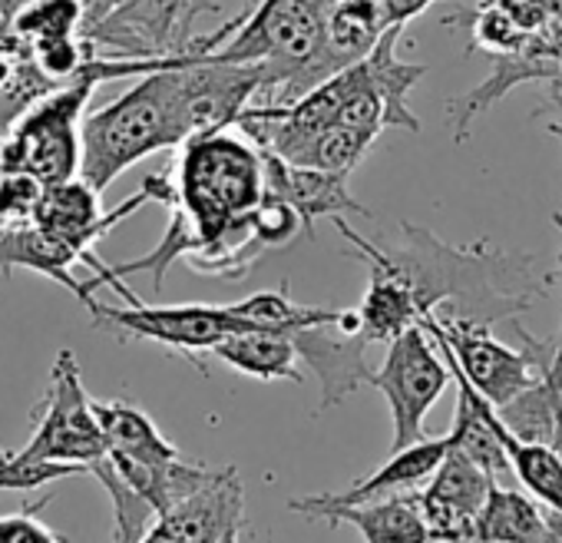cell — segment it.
Listing matches in <instances>:
<instances>
[{"label": "cell", "mask_w": 562, "mask_h": 543, "mask_svg": "<svg viewBox=\"0 0 562 543\" xmlns=\"http://www.w3.org/2000/svg\"><path fill=\"white\" fill-rule=\"evenodd\" d=\"M331 222L355 245V255L364 258V265H378L407 286L420 319L440 312L480 325L513 322L552 289V276L539 272L532 255L506 252L490 239L453 245L424 225L401 222V239L374 242L341 215Z\"/></svg>", "instance_id": "cell-1"}, {"label": "cell", "mask_w": 562, "mask_h": 543, "mask_svg": "<svg viewBox=\"0 0 562 543\" xmlns=\"http://www.w3.org/2000/svg\"><path fill=\"white\" fill-rule=\"evenodd\" d=\"M172 189L202 248L265 199L261 153L235 126L192 136L179 146Z\"/></svg>", "instance_id": "cell-2"}, {"label": "cell", "mask_w": 562, "mask_h": 543, "mask_svg": "<svg viewBox=\"0 0 562 543\" xmlns=\"http://www.w3.org/2000/svg\"><path fill=\"white\" fill-rule=\"evenodd\" d=\"M179 143L182 140H179L176 117H172L169 67H166V70L136 77V84L126 93H120L116 100H110L106 107L93 113H83L77 176L90 189L103 192L133 163L162 149H176Z\"/></svg>", "instance_id": "cell-3"}, {"label": "cell", "mask_w": 562, "mask_h": 543, "mask_svg": "<svg viewBox=\"0 0 562 543\" xmlns=\"http://www.w3.org/2000/svg\"><path fill=\"white\" fill-rule=\"evenodd\" d=\"M335 4L338 0H255L218 34L195 37L189 54H209L225 64H258V93L274 97L315 54Z\"/></svg>", "instance_id": "cell-4"}, {"label": "cell", "mask_w": 562, "mask_h": 543, "mask_svg": "<svg viewBox=\"0 0 562 543\" xmlns=\"http://www.w3.org/2000/svg\"><path fill=\"white\" fill-rule=\"evenodd\" d=\"M100 84H106L103 54H97L77 80L41 97L0 136V173H27L44 186L74 179L80 169V120Z\"/></svg>", "instance_id": "cell-5"}, {"label": "cell", "mask_w": 562, "mask_h": 543, "mask_svg": "<svg viewBox=\"0 0 562 543\" xmlns=\"http://www.w3.org/2000/svg\"><path fill=\"white\" fill-rule=\"evenodd\" d=\"M420 325L427 329L434 345L457 365V372L470 381V388L493 408L506 405L526 385H532V378L549 365L552 345H555V339L542 342V339L526 335L516 325V319H513V329L522 339V348H509L506 342L493 339L490 325L457 319V315L434 312V315H424Z\"/></svg>", "instance_id": "cell-6"}, {"label": "cell", "mask_w": 562, "mask_h": 543, "mask_svg": "<svg viewBox=\"0 0 562 543\" xmlns=\"http://www.w3.org/2000/svg\"><path fill=\"white\" fill-rule=\"evenodd\" d=\"M24 461L47 464H80L90 474V464L106 454V437L100 431L93 398L83 388L80 365L70 348H64L50 372V388L34 408V434L14 451Z\"/></svg>", "instance_id": "cell-7"}, {"label": "cell", "mask_w": 562, "mask_h": 543, "mask_svg": "<svg viewBox=\"0 0 562 543\" xmlns=\"http://www.w3.org/2000/svg\"><path fill=\"white\" fill-rule=\"evenodd\" d=\"M450 385V368L437 352L424 325H411L394 342H387L384 365L371 372V388H378L391 408L394 437L391 454L424 441V421Z\"/></svg>", "instance_id": "cell-8"}, {"label": "cell", "mask_w": 562, "mask_h": 543, "mask_svg": "<svg viewBox=\"0 0 562 543\" xmlns=\"http://www.w3.org/2000/svg\"><path fill=\"white\" fill-rule=\"evenodd\" d=\"M258 64H225L205 54L169 67V93L179 140L186 143L202 133L232 130L238 113L251 103V97H258Z\"/></svg>", "instance_id": "cell-9"}, {"label": "cell", "mask_w": 562, "mask_h": 543, "mask_svg": "<svg viewBox=\"0 0 562 543\" xmlns=\"http://www.w3.org/2000/svg\"><path fill=\"white\" fill-rule=\"evenodd\" d=\"M83 306L93 315L97 329H106L116 339H143V342L162 345L169 352H179L202 375H205V362L199 355L202 352H212L228 332L245 329L241 322H235L228 315L225 306H205V302H189V306H146L139 299V302H133L126 309H116V306H103L97 299H87Z\"/></svg>", "instance_id": "cell-10"}, {"label": "cell", "mask_w": 562, "mask_h": 543, "mask_svg": "<svg viewBox=\"0 0 562 543\" xmlns=\"http://www.w3.org/2000/svg\"><path fill=\"white\" fill-rule=\"evenodd\" d=\"M218 4L205 0H123L116 11L83 31L110 57H176L192 47V21Z\"/></svg>", "instance_id": "cell-11"}, {"label": "cell", "mask_w": 562, "mask_h": 543, "mask_svg": "<svg viewBox=\"0 0 562 543\" xmlns=\"http://www.w3.org/2000/svg\"><path fill=\"white\" fill-rule=\"evenodd\" d=\"M289 339L295 345L299 362H305V368H312L322 385L318 411L338 408L358 388L371 385V365H368L371 342L361 332L358 309H335L331 319L305 325Z\"/></svg>", "instance_id": "cell-12"}, {"label": "cell", "mask_w": 562, "mask_h": 543, "mask_svg": "<svg viewBox=\"0 0 562 543\" xmlns=\"http://www.w3.org/2000/svg\"><path fill=\"white\" fill-rule=\"evenodd\" d=\"M241 477L235 467L215 470L209 484L156 513L139 543H218L241 527Z\"/></svg>", "instance_id": "cell-13"}, {"label": "cell", "mask_w": 562, "mask_h": 543, "mask_svg": "<svg viewBox=\"0 0 562 543\" xmlns=\"http://www.w3.org/2000/svg\"><path fill=\"white\" fill-rule=\"evenodd\" d=\"M450 441L443 437H424L404 451H394L387 457V464H381L374 474L355 480L351 487L338 490V494H315V497H292L289 510L292 513H305V517H322L331 507H358V503H371V500H384V497H397L407 490H417L420 484L430 480V474L437 470V464L443 461Z\"/></svg>", "instance_id": "cell-14"}, {"label": "cell", "mask_w": 562, "mask_h": 543, "mask_svg": "<svg viewBox=\"0 0 562 543\" xmlns=\"http://www.w3.org/2000/svg\"><path fill=\"white\" fill-rule=\"evenodd\" d=\"M261 153L265 163V192L278 196L281 202H289L302 222V232L312 239L315 235V222L318 219H335L341 212H358V215H371L368 206H361L351 189H348V176L338 173H325V169H312V166H295L285 163L274 153Z\"/></svg>", "instance_id": "cell-15"}, {"label": "cell", "mask_w": 562, "mask_h": 543, "mask_svg": "<svg viewBox=\"0 0 562 543\" xmlns=\"http://www.w3.org/2000/svg\"><path fill=\"white\" fill-rule=\"evenodd\" d=\"M209 355L225 362L232 372L258 378V381H295L302 385L305 375L299 368V355L289 335L268 329H235L228 332Z\"/></svg>", "instance_id": "cell-16"}, {"label": "cell", "mask_w": 562, "mask_h": 543, "mask_svg": "<svg viewBox=\"0 0 562 543\" xmlns=\"http://www.w3.org/2000/svg\"><path fill=\"white\" fill-rule=\"evenodd\" d=\"M404 37V27H387L384 37L378 41V47L361 60L368 84L378 90L384 113H387V130H407V133H420V120L411 113L407 97L411 90L420 84V77L427 74L424 64H407L397 57V44Z\"/></svg>", "instance_id": "cell-17"}, {"label": "cell", "mask_w": 562, "mask_h": 543, "mask_svg": "<svg viewBox=\"0 0 562 543\" xmlns=\"http://www.w3.org/2000/svg\"><path fill=\"white\" fill-rule=\"evenodd\" d=\"M318 520L328 523H351L364 543H427V523L420 513V500L414 490L358 503V507H331Z\"/></svg>", "instance_id": "cell-18"}, {"label": "cell", "mask_w": 562, "mask_h": 543, "mask_svg": "<svg viewBox=\"0 0 562 543\" xmlns=\"http://www.w3.org/2000/svg\"><path fill=\"white\" fill-rule=\"evenodd\" d=\"M93 411L106 437V451L143 461V464H162V461L182 457V451L162 437V431L143 408L116 398V401H93Z\"/></svg>", "instance_id": "cell-19"}, {"label": "cell", "mask_w": 562, "mask_h": 543, "mask_svg": "<svg viewBox=\"0 0 562 543\" xmlns=\"http://www.w3.org/2000/svg\"><path fill=\"white\" fill-rule=\"evenodd\" d=\"M549 530V517L539 510V503L503 484L490 487L476 513L480 543H546Z\"/></svg>", "instance_id": "cell-20"}, {"label": "cell", "mask_w": 562, "mask_h": 543, "mask_svg": "<svg viewBox=\"0 0 562 543\" xmlns=\"http://www.w3.org/2000/svg\"><path fill=\"white\" fill-rule=\"evenodd\" d=\"M358 319L371 345H387L411 325H420V309L397 276L378 265H368V292L358 306Z\"/></svg>", "instance_id": "cell-21"}, {"label": "cell", "mask_w": 562, "mask_h": 543, "mask_svg": "<svg viewBox=\"0 0 562 543\" xmlns=\"http://www.w3.org/2000/svg\"><path fill=\"white\" fill-rule=\"evenodd\" d=\"M228 315L248 329H268V332H281V335H292L305 325L325 322L335 315V309H322V306H302L289 296V286L281 282L271 292H255L235 306H225Z\"/></svg>", "instance_id": "cell-22"}, {"label": "cell", "mask_w": 562, "mask_h": 543, "mask_svg": "<svg viewBox=\"0 0 562 543\" xmlns=\"http://www.w3.org/2000/svg\"><path fill=\"white\" fill-rule=\"evenodd\" d=\"M493 487V477L483 474L470 457H463L460 451L447 447L443 461L437 464V470L430 474L427 480V490L420 494L424 500H434V503H443V507H453L460 513H470L476 517L486 494Z\"/></svg>", "instance_id": "cell-23"}, {"label": "cell", "mask_w": 562, "mask_h": 543, "mask_svg": "<svg viewBox=\"0 0 562 543\" xmlns=\"http://www.w3.org/2000/svg\"><path fill=\"white\" fill-rule=\"evenodd\" d=\"M374 143H378V136L368 133V130H355V126H345V123H331L318 136H312L295 153V159H285V163L312 166V169H325V173H338V176H351Z\"/></svg>", "instance_id": "cell-24"}, {"label": "cell", "mask_w": 562, "mask_h": 543, "mask_svg": "<svg viewBox=\"0 0 562 543\" xmlns=\"http://www.w3.org/2000/svg\"><path fill=\"white\" fill-rule=\"evenodd\" d=\"M87 0H27L14 18V34L24 41L70 37L83 31Z\"/></svg>", "instance_id": "cell-25"}, {"label": "cell", "mask_w": 562, "mask_h": 543, "mask_svg": "<svg viewBox=\"0 0 562 543\" xmlns=\"http://www.w3.org/2000/svg\"><path fill=\"white\" fill-rule=\"evenodd\" d=\"M31 44V64L54 84L64 87L70 80L80 77V70L100 54L97 44L83 34H70V37H41V41H27Z\"/></svg>", "instance_id": "cell-26"}, {"label": "cell", "mask_w": 562, "mask_h": 543, "mask_svg": "<svg viewBox=\"0 0 562 543\" xmlns=\"http://www.w3.org/2000/svg\"><path fill=\"white\" fill-rule=\"evenodd\" d=\"M44 199V182L27 173H0V229L34 225Z\"/></svg>", "instance_id": "cell-27"}, {"label": "cell", "mask_w": 562, "mask_h": 543, "mask_svg": "<svg viewBox=\"0 0 562 543\" xmlns=\"http://www.w3.org/2000/svg\"><path fill=\"white\" fill-rule=\"evenodd\" d=\"M87 474L80 464H47V461H24L14 451H4L0 457V490H37L64 477Z\"/></svg>", "instance_id": "cell-28"}, {"label": "cell", "mask_w": 562, "mask_h": 543, "mask_svg": "<svg viewBox=\"0 0 562 543\" xmlns=\"http://www.w3.org/2000/svg\"><path fill=\"white\" fill-rule=\"evenodd\" d=\"M470 34H473V47L486 51L490 57H509L522 44V31L503 14L499 4H486L483 11H476L470 18Z\"/></svg>", "instance_id": "cell-29"}, {"label": "cell", "mask_w": 562, "mask_h": 543, "mask_svg": "<svg viewBox=\"0 0 562 543\" xmlns=\"http://www.w3.org/2000/svg\"><path fill=\"white\" fill-rule=\"evenodd\" d=\"M251 232L255 239L271 248V245H289L299 232H302V222L295 215V209L289 202H281L278 196L265 192V199L251 209Z\"/></svg>", "instance_id": "cell-30"}, {"label": "cell", "mask_w": 562, "mask_h": 543, "mask_svg": "<svg viewBox=\"0 0 562 543\" xmlns=\"http://www.w3.org/2000/svg\"><path fill=\"white\" fill-rule=\"evenodd\" d=\"M50 497H41L34 507H21L14 513H0V543H64L44 520L41 510Z\"/></svg>", "instance_id": "cell-31"}, {"label": "cell", "mask_w": 562, "mask_h": 543, "mask_svg": "<svg viewBox=\"0 0 562 543\" xmlns=\"http://www.w3.org/2000/svg\"><path fill=\"white\" fill-rule=\"evenodd\" d=\"M503 8V14L526 34V31H536L542 21H546V0H496Z\"/></svg>", "instance_id": "cell-32"}, {"label": "cell", "mask_w": 562, "mask_h": 543, "mask_svg": "<svg viewBox=\"0 0 562 543\" xmlns=\"http://www.w3.org/2000/svg\"><path fill=\"white\" fill-rule=\"evenodd\" d=\"M384 4V14H387V21L391 24H397V27H407L414 18H420L430 4H437V0H381Z\"/></svg>", "instance_id": "cell-33"}, {"label": "cell", "mask_w": 562, "mask_h": 543, "mask_svg": "<svg viewBox=\"0 0 562 543\" xmlns=\"http://www.w3.org/2000/svg\"><path fill=\"white\" fill-rule=\"evenodd\" d=\"M120 4H123V0H87V18H83V31H87V27H93L97 21H103V18H106L110 11H116ZM83 31H80V34H83Z\"/></svg>", "instance_id": "cell-34"}, {"label": "cell", "mask_w": 562, "mask_h": 543, "mask_svg": "<svg viewBox=\"0 0 562 543\" xmlns=\"http://www.w3.org/2000/svg\"><path fill=\"white\" fill-rule=\"evenodd\" d=\"M549 447L559 454V461H562V408H559V414H555V424H552V437H549Z\"/></svg>", "instance_id": "cell-35"}, {"label": "cell", "mask_w": 562, "mask_h": 543, "mask_svg": "<svg viewBox=\"0 0 562 543\" xmlns=\"http://www.w3.org/2000/svg\"><path fill=\"white\" fill-rule=\"evenodd\" d=\"M218 543H238V530H228Z\"/></svg>", "instance_id": "cell-36"}, {"label": "cell", "mask_w": 562, "mask_h": 543, "mask_svg": "<svg viewBox=\"0 0 562 543\" xmlns=\"http://www.w3.org/2000/svg\"><path fill=\"white\" fill-rule=\"evenodd\" d=\"M549 130H552V133H559V136H562V123H552V126H549ZM555 222H559V229H562V215H559V219H555Z\"/></svg>", "instance_id": "cell-37"}, {"label": "cell", "mask_w": 562, "mask_h": 543, "mask_svg": "<svg viewBox=\"0 0 562 543\" xmlns=\"http://www.w3.org/2000/svg\"><path fill=\"white\" fill-rule=\"evenodd\" d=\"M0 457H4V447H0Z\"/></svg>", "instance_id": "cell-38"}]
</instances>
